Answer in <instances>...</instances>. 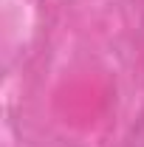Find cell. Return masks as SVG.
Returning <instances> with one entry per match:
<instances>
[{
  "label": "cell",
  "instance_id": "cell-1",
  "mask_svg": "<svg viewBox=\"0 0 144 147\" xmlns=\"http://www.w3.org/2000/svg\"><path fill=\"white\" fill-rule=\"evenodd\" d=\"M124 147H144V122L130 133V139L124 142Z\"/></svg>",
  "mask_w": 144,
  "mask_h": 147
}]
</instances>
